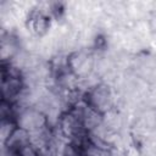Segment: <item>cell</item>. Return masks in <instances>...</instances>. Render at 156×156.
<instances>
[{"label":"cell","instance_id":"obj_1","mask_svg":"<svg viewBox=\"0 0 156 156\" xmlns=\"http://www.w3.org/2000/svg\"><path fill=\"white\" fill-rule=\"evenodd\" d=\"M85 105L100 116H105L113 108L115 98L111 88L105 83H99L88 89L83 95Z\"/></svg>","mask_w":156,"mask_h":156},{"label":"cell","instance_id":"obj_2","mask_svg":"<svg viewBox=\"0 0 156 156\" xmlns=\"http://www.w3.org/2000/svg\"><path fill=\"white\" fill-rule=\"evenodd\" d=\"M95 58L88 50H77L71 52L66 58V71L74 79H85L94 71Z\"/></svg>","mask_w":156,"mask_h":156},{"label":"cell","instance_id":"obj_3","mask_svg":"<svg viewBox=\"0 0 156 156\" xmlns=\"http://www.w3.org/2000/svg\"><path fill=\"white\" fill-rule=\"evenodd\" d=\"M58 130L62 136L68 139V141H77L89 134V132H87V129L84 128L82 118L74 106L69 107L60 115Z\"/></svg>","mask_w":156,"mask_h":156},{"label":"cell","instance_id":"obj_4","mask_svg":"<svg viewBox=\"0 0 156 156\" xmlns=\"http://www.w3.org/2000/svg\"><path fill=\"white\" fill-rule=\"evenodd\" d=\"M16 123L20 128L33 134L41 133L48 128V117L39 108L26 107L15 115Z\"/></svg>","mask_w":156,"mask_h":156},{"label":"cell","instance_id":"obj_5","mask_svg":"<svg viewBox=\"0 0 156 156\" xmlns=\"http://www.w3.org/2000/svg\"><path fill=\"white\" fill-rule=\"evenodd\" d=\"M23 88V82L20 73L10 66H2L1 71V101L12 104L20 95Z\"/></svg>","mask_w":156,"mask_h":156},{"label":"cell","instance_id":"obj_6","mask_svg":"<svg viewBox=\"0 0 156 156\" xmlns=\"http://www.w3.org/2000/svg\"><path fill=\"white\" fill-rule=\"evenodd\" d=\"M50 24V16L41 10H32L26 20L27 29L35 37H43L44 34H46Z\"/></svg>","mask_w":156,"mask_h":156},{"label":"cell","instance_id":"obj_7","mask_svg":"<svg viewBox=\"0 0 156 156\" xmlns=\"http://www.w3.org/2000/svg\"><path fill=\"white\" fill-rule=\"evenodd\" d=\"M72 143H77L80 146L83 156H111V152L108 151V149L95 143L93 139H90L89 134Z\"/></svg>","mask_w":156,"mask_h":156},{"label":"cell","instance_id":"obj_8","mask_svg":"<svg viewBox=\"0 0 156 156\" xmlns=\"http://www.w3.org/2000/svg\"><path fill=\"white\" fill-rule=\"evenodd\" d=\"M15 52H16V45H15L13 40L10 37L4 38L1 40V60H2V62H5L6 60H10V57H12Z\"/></svg>","mask_w":156,"mask_h":156}]
</instances>
